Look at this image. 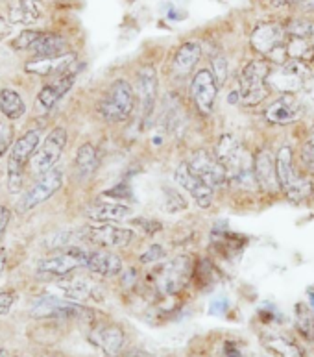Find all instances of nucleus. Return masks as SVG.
Instances as JSON below:
<instances>
[{
	"instance_id": "f257e3e1",
	"label": "nucleus",
	"mask_w": 314,
	"mask_h": 357,
	"mask_svg": "<svg viewBox=\"0 0 314 357\" xmlns=\"http://www.w3.org/2000/svg\"><path fill=\"white\" fill-rule=\"evenodd\" d=\"M135 106V93L134 87L129 86L126 80H115L107 91L102 95L98 100V115H100L106 123L118 124L128 121L134 113Z\"/></svg>"
},
{
	"instance_id": "f03ea898",
	"label": "nucleus",
	"mask_w": 314,
	"mask_h": 357,
	"mask_svg": "<svg viewBox=\"0 0 314 357\" xmlns=\"http://www.w3.org/2000/svg\"><path fill=\"white\" fill-rule=\"evenodd\" d=\"M287 30L279 22H262L251 32V48L276 63H285L287 58Z\"/></svg>"
},
{
	"instance_id": "7ed1b4c3",
	"label": "nucleus",
	"mask_w": 314,
	"mask_h": 357,
	"mask_svg": "<svg viewBox=\"0 0 314 357\" xmlns=\"http://www.w3.org/2000/svg\"><path fill=\"white\" fill-rule=\"evenodd\" d=\"M41 134L39 130H28L26 134L17 139L11 146L10 160H8V187L11 192H19L22 187V172L28 161L32 160L39 149Z\"/></svg>"
},
{
	"instance_id": "20e7f679",
	"label": "nucleus",
	"mask_w": 314,
	"mask_h": 357,
	"mask_svg": "<svg viewBox=\"0 0 314 357\" xmlns=\"http://www.w3.org/2000/svg\"><path fill=\"white\" fill-rule=\"evenodd\" d=\"M270 65L265 59H251L244 65L240 73L239 80V100H242L248 106H256L259 102L267 98V80L270 75Z\"/></svg>"
},
{
	"instance_id": "39448f33",
	"label": "nucleus",
	"mask_w": 314,
	"mask_h": 357,
	"mask_svg": "<svg viewBox=\"0 0 314 357\" xmlns=\"http://www.w3.org/2000/svg\"><path fill=\"white\" fill-rule=\"evenodd\" d=\"M311 78H313V70H311L309 63L288 59L277 69L270 70L267 84L272 89L281 91L283 95H294L296 91L304 89Z\"/></svg>"
},
{
	"instance_id": "423d86ee",
	"label": "nucleus",
	"mask_w": 314,
	"mask_h": 357,
	"mask_svg": "<svg viewBox=\"0 0 314 357\" xmlns=\"http://www.w3.org/2000/svg\"><path fill=\"white\" fill-rule=\"evenodd\" d=\"M87 259H89V252L78 246H70L67 250L59 252L56 256L48 257L45 261L39 263L38 278L39 280H54V278L69 276L70 272L76 268L86 267Z\"/></svg>"
},
{
	"instance_id": "0eeeda50",
	"label": "nucleus",
	"mask_w": 314,
	"mask_h": 357,
	"mask_svg": "<svg viewBox=\"0 0 314 357\" xmlns=\"http://www.w3.org/2000/svg\"><path fill=\"white\" fill-rule=\"evenodd\" d=\"M33 319H58V320H74V319H91L93 311L80 305L78 302L58 296H43L33 302L32 311Z\"/></svg>"
},
{
	"instance_id": "6e6552de",
	"label": "nucleus",
	"mask_w": 314,
	"mask_h": 357,
	"mask_svg": "<svg viewBox=\"0 0 314 357\" xmlns=\"http://www.w3.org/2000/svg\"><path fill=\"white\" fill-rule=\"evenodd\" d=\"M61 185H63V172L59 171V169H50L19 198L17 211L19 213L32 211L33 208H38L43 202H47L48 198L54 197L61 189Z\"/></svg>"
},
{
	"instance_id": "1a4fd4ad",
	"label": "nucleus",
	"mask_w": 314,
	"mask_h": 357,
	"mask_svg": "<svg viewBox=\"0 0 314 357\" xmlns=\"http://www.w3.org/2000/svg\"><path fill=\"white\" fill-rule=\"evenodd\" d=\"M192 171L196 172L198 176L202 178L213 191L224 189L229 183V176L226 167L220 163L217 154H211L209 150H194L191 155V160L187 161Z\"/></svg>"
},
{
	"instance_id": "9d476101",
	"label": "nucleus",
	"mask_w": 314,
	"mask_h": 357,
	"mask_svg": "<svg viewBox=\"0 0 314 357\" xmlns=\"http://www.w3.org/2000/svg\"><path fill=\"white\" fill-rule=\"evenodd\" d=\"M192 274V265L191 259L187 256H178L172 261H168L163 267V271L157 276V289L161 294L172 296L178 294L181 289L185 287L187 280Z\"/></svg>"
},
{
	"instance_id": "9b49d317",
	"label": "nucleus",
	"mask_w": 314,
	"mask_h": 357,
	"mask_svg": "<svg viewBox=\"0 0 314 357\" xmlns=\"http://www.w3.org/2000/svg\"><path fill=\"white\" fill-rule=\"evenodd\" d=\"M67 141H69V135H67V130L63 126L54 128L33 155V169L38 172H43V174L54 169V165L58 163L61 154H63Z\"/></svg>"
},
{
	"instance_id": "f8f14e48",
	"label": "nucleus",
	"mask_w": 314,
	"mask_h": 357,
	"mask_svg": "<svg viewBox=\"0 0 314 357\" xmlns=\"http://www.w3.org/2000/svg\"><path fill=\"white\" fill-rule=\"evenodd\" d=\"M219 95V82L211 69H200L191 80V98L203 115L213 112Z\"/></svg>"
},
{
	"instance_id": "ddd939ff",
	"label": "nucleus",
	"mask_w": 314,
	"mask_h": 357,
	"mask_svg": "<svg viewBox=\"0 0 314 357\" xmlns=\"http://www.w3.org/2000/svg\"><path fill=\"white\" fill-rule=\"evenodd\" d=\"M76 76H78V70L69 69L63 75L56 76L52 82H48L47 86H43V89L38 93V98H36V112L38 113H48L56 104H58L61 98H63L72 86H74Z\"/></svg>"
},
{
	"instance_id": "4468645a",
	"label": "nucleus",
	"mask_w": 314,
	"mask_h": 357,
	"mask_svg": "<svg viewBox=\"0 0 314 357\" xmlns=\"http://www.w3.org/2000/svg\"><path fill=\"white\" fill-rule=\"evenodd\" d=\"M174 178H176L178 185L183 187V189L194 198V202H196L200 208L207 209L213 206L214 191L202 180V178L198 176L196 172L192 171L187 161H183V163L178 165Z\"/></svg>"
},
{
	"instance_id": "2eb2a0df",
	"label": "nucleus",
	"mask_w": 314,
	"mask_h": 357,
	"mask_svg": "<svg viewBox=\"0 0 314 357\" xmlns=\"http://www.w3.org/2000/svg\"><path fill=\"white\" fill-rule=\"evenodd\" d=\"M87 239L102 248H126L134 241V231L109 222H96L87 228Z\"/></svg>"
},
{
	"instance_id": "dca6fc26",
	"label": "nucleus",
	"mask_w": 314,
	"mask_h": 357,
	"mask_svg": "<svg viewBox=\"0 0 314 357\" xmlns=\"http://www.w3.org/2000/svg\"><path fill=\"white\" fill-rule=\"evenodd\" d=\"M135 89H137L139 100H141V117L143 121H150L154 115L155 102H157V93H159V82H157V70L154 65H143L137 73L135 80Z\"/></svg>"
},
{
	"instance_id": "f3484780",
	"label": "nucleus",
	"mask_w": 314,
	"mask_h": 357,
	"mask_svg": "<svg viewBox=\"0 0 314 357\" xmlns=\"http://www.w3.org/2000/svg\"><path fill=\"white\" fill-rule=\"evenodd\" d=\"M89 341L106 356H118L126 344V333L115 322H100L89 331Z\"/></svg>"
},
{
	"instance_id": "a211bd4d",
	"label": "nucleus",
	"mask_w": 314,
	"mask_h": 357,
	"mask_svg": "<svg viewBox=\"0 0 314 357\" xmlns=\"http://www.w3.org/2000/svg\"><path fill=\"white\" fill-rule=\"evenodd\" d=\"M301 113H304V104L298 96L283 95L265 109V117L274 124H290L298 121Z\"/></svg>"
},
{
	"instance_id": "6ab92c4d",
	"label": "nucleus",
	"mask_w": 314,
	"mask_h": 357,
	"mask_svg": "<svg viewBox=\"0 0 314 357\" xmlns=\"http://www.w3.org/2000/svg\"><path fill=\"white\" fill-rule=\"evenodd\" d=\"M253 172H256L257 185L267 192H276L279 189L277 180L276 158L268 149H259L253 155Z\"/></svg>"
},
{
	"instance_id": "aec40b11",
	"label": "nucleus",
	"mask_w": 314,
	"mask_h": 357,
	"mask_svg": "<svg viewBox=\"0 0 314 357\" xmlns=\"http://www.w3.org/2000/svg\"><path fill=\"white\" fill-rule=\"evenodd\" d=\"M76 63V54L69 52L63 56H56V58H33L24 65V70L28 75L36 76H59L72 69Z\"/></svg>"
},
{
	"instance_id": "412c9836",
	"label": "nucleus",
	"mask_w": 314,
	"mask_h": 357,
	"mask_svg": "<svg viewBox=\"0 0 314 357\" xmlns=\"http://www.w3.org/2000/svg\"><path fill=\"white\" fill-rule=\"evenodd\" d=\"M200 59H202V45L198 41H185L178 47V50L172 56V75L176 78H185L200 63Z\"/></svg>"
},
{
	"instance_id": "4be33fe9",
	"label": "nucleus",
	"mask_w": 314,
	"mask_h": 357,
	"mask_svg": "<svg viewBox=\"0 0 314 357\" xmlns=\"http://www.w3.org/2000/svg\"><path fill=\"white\" fill-rule=\"evenodd\" d=\"M87 268L93 274L102 278H115L123 272V259L115 256L113 252L107 250H95L89 252V259H87Z\"/></svg>"
},
{
	"instance_id": "5701e85b",
	"label": "nucleus",
	"mask_w": 314,
	"mask_h": 357,
	"mask_svg": "<svg viewBox=\"0 0 314 357\" xmlns=\"http://www.w3.org/2000/svg\"><path fill=\"white\" fill-rule=\"evenodd\" d=\"M30 52L33 58H56V56H63L69 54V41L54 32H41L38 41L32 45Z\"/></svg>"
},
{
	"instance_id": "b1692460",
	"label": "nucleus",
	"mask_w": 314,
	"mask_h": 357,
	"mask_svg": "<svg viewBox=\"0 0 314 357\" xmlns=\"http://www.w3.org/2000/svg\"><path fill=\"white\" fill-rule=\"evenodd\" d=\"M265 350L276 357H305V350L290 337L279 335V333H265L261 337Z\"/></svg>"
},
{
	"instance_id": "393cba45",
	"label": "nucleus",
	"mask_w": 314,
	"mask_h": 357,
	"mask_svg": "<svg viewBox=\"0 0 314 357\" xmlns=\"http://www.w3.org/2000/svg\"><path fill=\"white\" fill-rule=\"evenodd\" d=\"M87 217L95 222H113L132 217V208L120 202H96L87 209Z\"/></svg>"
},
{
	"instance_id": "a878e982",
	"label": "nucleus",
	"mask_w": 314,
	"mask_h": 357,
	"mask_svg": "<svg viewBox=\"0 0 314 357\" xmlns=\"http://www.w3.org/2000/svg\"><path fill=\"white\" fill-rule=\"evenodd\" d=\"M276 169H277V180H279V187L283 191L288 192L294 187V183L299 180L294 172V155L292 149L285 144L279 149L276 155Z\"/></svg>"
},
{
	"instance_id": "bb28decb",
	"label": "nucleus",
	"mask_w": 314,
	"mask_h": 357,
	"mask_svg": "<svg viewBox=\"0 0 314 357\" xmlns=\"http://www.w3.org/2000/svg\"><path fill=\"white\" fill-rule=\"evenodd\" d=\"M41 17V11L38 8V2L33 0H13L10 6H8V21L11 24H33V22L39 21Z\"/></svg>"
},
{
	"instance_id": "cd10ccee",
	"label": "nucleus",
	"mask_w": 314,
	"mask_h": 357,
	"mask_svg": "<svg viewBox=\"0 0 314 357\" xmlns=\"http://www.w3.org/2000/svg\"><path fill=\"white\" fill-rule=\"evenodd\" d=\"M59 289L63 291L65 298L72 302H86L89 298H96V287L84 278H63L59 282Z\"/></svg>"
},
{
	"instance_id": "c85d7f7f",
	"label": "nucleus",
	"mask_w": 314,
	"mask_h": 357,
	"mask_svg": "<svg viewBox=\"0 0 314 357\" xmlns=\"http://www.w3.org/2000/svg\"><path fill=\"white\" fill-rule=\"evenodd\" d=\"M96 167H98V152H96L95 144L93 143H84L76 152L74 160V169L76 174L81 180H87L95 174Z\"/></svg>"
},
{
	"instance_id": "c756f323",
	"label": "nucleus",
	"mask_w": 314,
	"mask_h": 357,
	"mask_svg": "<svg viewBox=\"0 0 314 357\" xmlns=\"http://www.w3.org/2000/svg\"><path fill=\"white\" fill-rule=\"evenodd\" d=\"M0 112L4 113L6 119L17 121L26 113V104L17 91L6 87V89H0Z\"/></svg>"
},
{
	"instance_id": "7c9ffc66",
	"label": "nucleus",
	"mask_w": 314,
	"mask_h": 357,
	"mask_svg": "<svg viewBox=\"0 0 314 357\" xmlns=\"http://www.w3.org/2000/svg\"><path fill=\"white\" fill-rule=\"evenodd\" d=\"M294 317H296V330L305 341L314 344V311L305 304H296L294 307Z\"/></svg>"
},
{
	"instance_id": "2f4dec72",
	"label": "nucleus",
	"mask_w": 314,
	"mask_h": 357,
	"mask_svg": "<svg viewBox=\"0 0 314 357\" xmlns=\"http://www.w3.org/2000/svg\"><path fill=\"white\" fill-rule=\"evenodd\" d=\"M287 58L296 59V61H304V63H311L314 59V43H311L309 39L288 38Z\"/></svg>"
},
{
	"instance_id": "473e14b6",
	"label": "nucleus",
	"mask_w": 314,
	"mask_h": 357,
	"mask_svg": "<svg viewBox=\"0 0 314 357\" xmlns=\"http://www.w3.org/2000/svg\"><path fill=\"white\" fill-rule=\"evenodd\" d=\"M165 119H166V126H168V130H171L172 134H180L181 130H183L185 117H183L180 102H178L176 98H171V100L166 102Z\"/></svg>"
},
{
	"instance_id": "72a5a7b5",
	"label": "nucleus",
	"mask_w": 314,
	"mask_h": 357,
	"mask_svg": "<svg viewBox=\"0 0 314 357\" xmlns=\"http://www.w3.org/2000/svg\"><path fill=\"white\" fill-rule=\"evenodd\" d=\"M285 30L290 38L311 39L314 38V21H311V19H290L285 24Z\"/></svg>"
},
{
	"instance_id": "f704fd0d",
	"label": "nucleus",
	"mask_w": 314,
	"mask_h": 357,
	"mask_svg": "<svg viewBox=\"0 0 314 357\" xmlns=\"http://www.w3.org/2000/svg\"><path fill=\"white\" fill-rule=\"evenodd\" d=\"M163 208H165L166 213H180V211H185L187 209V200L181 197L176 189L165 187L163 189Z\"/></svg>"
},
{
	"instance_id": "c9c22d12",
	"label": "nucleus",
	"mask_w": 314,
	"mask_h": 357,
	"mask_svg": "<svg viewBox=\"0 0 314 357\" xmlns=\"http://www.w3.org/2000/svg\"><path fill=\"white\" fill-rule=\"evenodd\" d=\"M41 36L39 30H24L17 36L13 41H11V47L15 48V50H30L32 45L38 41V38Z\"/></svg>"
},
{
	"instance_id": "e433bc0d",
	"label": "nucleus",
	"mask_w": 314,
	"mask_h": 357,
	"mask_svg": "<svg viewBox=\"0 0 314 357\" xmlns=\"http://www.w3.org/2000/svg\"><path fill=\"white\" fill-rule=\"evenodd\" d=\"M211 65H213L211 70H213L214 78L219 82V86H222L226 82V78H228V59H226V56L219 54V56H214Z\"/></svg>"
},
{
	"instance_id": "4c0bfd02",
	"label": "nucleus",
	"mask_w": 314,
	"mask_h": 357,
	"mask_svg": "<svg viewBox=\"0 0 314 357\" xmlns=\"http://www.w3.org/2000/svg\"><path fill=\"white\" fill-rule=\"evenodd\" d=\"M165 257V248L161 245H152L146 248V252L141 254V263L143 265H154V263L161 261Z\"/></svg>"
},
{
	"instance_id": "58836bf2",
	"label": "nucleus",
	"mask_w": 314,
	"mask_h": 357,
	"mask_svg": "<svg viewBox=\"0 0 314 357\" xmlns=\"http://www.w3.org/2000/svg\"><path fill=\"white\" fill-rule=\"evenodd\" d=\"M13 146V128L10 124L0 123V158Z\"/></svg>"
},
{
	"instance_id": "ea45409f",
	"label": "nucleus",
	"mask_w": 314,
	"mask_h": 357,
	"mask_svg": "<svg viewBox=\"0 0 314 357\" xmlns=\"http://www.w3.org/2000/svg\"><path fill=\"white\" fill-rule=\"evenodd\" d=\"M15 293L13 291H2L0 293V317H4L11 311L13 304H15Z\"/></svg>"
},
{
	"instance_id": "a19ab883",
	"label": "nucleus",
	"mask_w": 314,
	"mask_h": 357,
	"mask_svg": "<svg viewBox=\"0 0 314 357\" xmlns=\"http://www.w3.org/2000/svg\"><path fill=\"white\" fill-rule=\"evenodd\" d=\"M301 161L311 172H314V139H309L305 143L304 150H301Z\"/></svg>"
},
{
	"instance_id": "79ce46f5",
	"label": "nucleus",
	"mask_w": 314,
	"mask_h": 357,
	"mask_svg": "<svg viewBox=\"0 0 314 357\" xmlns=\"http://www.w3.org/2000/svg\"><path fill=\"white\" fill-rule=\"evenodd\" d=\"M222 357H246V354L235 341H226L222 344Z\"/></svg>"
},
{
	"instance_id": "37998d69",
	"label": "nucleus",
	"mask_w": 314,
	"mask_h": 357,
	"mask_svg": "<svg viewBox=\"0 0 314 357\" xmlns=\"http://www.w3.org/2000/svg\"><path fill=\"white\" fill-rule=\"evenodd\" d=\"M10 219H11V211L6 206H0V237H2V234L6 231V228H8V224H10Z\"/></svg>"
},
{
	"instance_id": "c03bdc74",
	"label": "nucleus",
	"mask_w": 314,
	"mask_h": 357,
	"mask_svg": "<svg viewBox=\"0 0 314 357\" xmlns=\"http://www.w3.org/2000/svg\"><path fill=\"white\" fill-rule=\"evenodd\" d=\"M11 33V22L4 15H0V41H4Z\"/></svg>"
},
{
	"instance_id": "a18cd8bd",
	"label": "nucleus",
	"mask_w": 314,
	"mask_h": 357,
	"mask_svg": "<svg viewBox=\"0 0 314 357\" xmlns=\"http://www.w3.org/2000/svg\"><path fill=\"white\" fill-rule=\"evenodd\" d=\"M296 10L301 11V13H314V0H299Z\"/></svg>"
},
{
	"instance_id": "49530a36",
	"label": "nucleus",
	"mask_w": 314,
	"mask_h": 357,
	"mask_svg": "<svg viewBox=\"0 0 314 357\" xmlns=\"http://www.w3.org/2000/svg\"><path fill=\"white\" fill-rule=\"evenodd\" d=\"M274 8H287V6H298L299 0H270Z\"/></svg>"
},
{
	"instance_id": "de8ad7c7",
	"label": "nucleus",
	"mask_w": 314,
	"mask_h": 357,
	"mask_svg": "<svg viewBox=\"0 0 314 357\" xmlns=\"http://www.w3.org/2000/svg\"><path fill=\"white\" fill-rule=\"evenodd\" d=\"M4 267H6V250L4 248H0V274H2Z\"/></svg>"
},
{
	"instance_id": "09e8293b",
	"label": "nucleus",
	"mask_w": 314,
	"mask_h": 357,
	"mask_svg": "<svg viewBox=\"0 0 314 357\" xmlns=\"http://www.w3.org/2000/svg\"><path fill=\"white\" fill-rule=\"evenodd\" d=\"M309 302H311V310L314 311V291H309Z\"/></svg>"
},
{
	"instance_id": "8fccbe9b",
	"label": "nucleus",
	"mask_w": 314,
	"mask_h": 357,
	"mask_svg": "<svg viewBox=\"0 0 314 357\" xmlns=\"http://www.w3.org/2000/svg\"><path fill=\"white\" fill-rule=\"evenodd\" d=\"M0 357H8V354H6V350H0Z\"/></svg>"
},
{
	"instance_id": "3c124183",
	"label": "nucleus",
	"mask_w": 314,
	"mask_h": 357,
	"mask_svg": "<svg viewBox=\"0 0 314 357\" xmlns=\"http://www.w3.org/2000/svg\"><path fill=\"white\" fill-rule=\"evenodd\" d=\"M33 2H41V0H33Z\"/></svg>"
},
{
	"instance_id": "603ef678",
	"label": "nucleus",
	"mask_w": 314,
	"mask_h": 357,
	"mask_svg": "<svg viewBox=\"0 0 314 357\" xmlns=\"http://www.w3.org/2000/svg\"><path fill=\"white\" fill-rule=\"evenodd\" d=\"M47 357H54V356H47Z\"/></svg>"
},
{
	"instance_id": "864d4df0",
	"label": "nucleus",
	"mask_w": 314,
	"mask_h": 357,
	"mask_svg": "<svg viewBox=\"0 0 314 357\" xmlns=\"http://www.w3.org/2000/svg\"><path fill=\"white\" fill-rule=\"evenodd\" d=\"M15 357H19V356H15Z\"/></svg>"
},
{
	"instance_id": "5fc2aeb1",
	"label": "nucleus",
	"mask_w": 314,
	"mask_h": 357,
	"mask_svg": "<svg viewBox=\"0 0 314 357\" xmlns=\"http://www.w3.org/2000/svg\"><path fill=\"white\" fill-rule=\"evenodd\" d=\"M313 100H314V98H313Z\"/></svg>"
}]
</instances>
